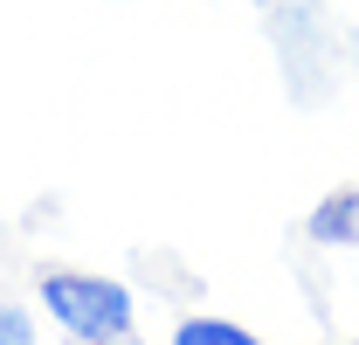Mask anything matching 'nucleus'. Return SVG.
Masks as SVG:
<instances>
[{
  "mask_svg": "<svg viewBox=\"0 0 359 345\" xmlns=\"http://www.w3.org/2000/svg\"><path fill=\"white\" fill-rule=\"evenodd\" d=\"M35 297L55 318V332L76 345H118V339H132V325H138L132 283L97 276V269H42Z\"/></svg>",
  "mask_w": 359,
  "mask_h": 345,
  "instance_id": "obj_1",
  "label": "nucleus"
},
{
  "mask_svg": "<svg viewBox=\"0 0 359 345\" xmlns=\"http://www.w3.org/2000/svg\"><path fill=\"white\" fill-rule=\"evenodd\" d=\"M304 235L318 249H359V187H332L304 215Z\"/></svg>",
  "mask_w": 359,
  "mask_h": 345,
  "instance_id": "obj_2",
  "label": "nucleus"
},
{
  "mask_svg": "<svg viewBox=\"0 0 359 345\" xmlns=\"http://www.w3.org/2000/svg\"><path fill=\"white\" fill-rule=\"evenodd\" d=\"M166 345H256L249 325H235V318H208V311H194V318H180L173 339Z\"/></svg>",
  "mask_w": 359,
  "mask_h": 345,
  "instance_id": "obj_3",
  "label": "nucleus"
},
{
  "mask_svg": "<svg viewBox=\"0 0 359 345\" xmlns=\"http://www.w3.org/2000/svg\"><path fill=\"white\" fill-rule=\"evenodd\" d=\"M0 345H42L35 311H28L21 297H7V290H0Z\"/></svg>",
  "mask_w": 359,
  "mask_h": 345,
  "instance_id": "obj_4",
  "label": "nucleus"
},
{
  "mask_svg": "<svg viewBox=\"0 0 359 345\" xmlns=\"http://www.w3.org/2000/svg\"><path fill=\"white\" fill-rule=\"evenodd\" d=\"M346 48H353V62H359V28H353V35H346Z\"/></svg>",
  "mask_w": 359,
  "mask_h": 345,
  "instance_id": "obj_5",
  "label": "nucleus"
},
{
  "mask_svg": "<svg viewBox=\"0 0 359 345\" xmlns=\"http://www.w3.org/2000/svg\"><path fill=\"white\" fill-rule=\"evenodd\" d=\"M118 345H152V339H118Z\"/></svg>",
  "mask_w": 359,
  "mask_h": 345,
  "instance_id": "obj_6",
  "label": "nucleus"
},
{
  "mask_svg": "<svg viewBox=\"0 0 359 345\" xmlns=\"http://www.w3.org/2000/svg\"><path fill=\"white\" fill-rule=\"evenodd\" d=\"M256 7H263V14H269V7H276V0H256Z\"/></svg>",
  "mask_w": 359,
  "mask_h": 345,
  "instance_id": "obj_7",
  "label": "nucleus"
},
{
  "mask_svg": "<svg viewBox=\"0 0 359 345\" xmlns=\"http://www.w3.org/2000/svg\"><path fill=\"white\" fill-rule=\"evenodd\" d=\"M332 345H359V339H332Z\"/></svg>",
  "mask_w": 359,
  "mask_h": 345,
  "instance_id": "obj_8",
  "label": "nucleus"
}]
</instances>
